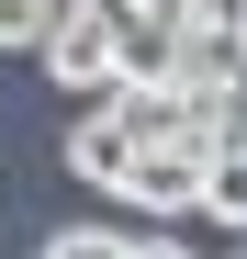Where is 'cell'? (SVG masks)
Returning a JSON list of instances; mask_svg holds the SVG:
<instances>
[{
    "label": "cell",
    "mask_w": 247,
    "mask_h": 259,
    "mask_svg": "<svg viewBox=\"0 0 247 259\" xmlns=\"http://www.w3.org/2000/svg\"><path fill=\"white\" fill-rule=\"evenodd\" d=\"M202 158H214V147H202V124H169V136H135V158H124V203H146L157 214V226H191V214H202Z\"/></svg>",
    "instance_id": "1"
},
{
    "label": "cell",
    "mask_w": 247,
    "mask_h": 259,
    "mask_svg": "<svg viewBox=\"0 0 247 259\" xmlns=\"http://www.w3.org/2000/svg\"><path fill=\"white\" fill-rule=\"evenodd\" d=\"M124 158H135V113H124L112 91H90V113L68 124V181L112 192V181H124Z\"/></svg>",
    "instance_id": "2"
},
{
    "label": "cell",
    "mask_w": 247,
    "mask_h": 259,
    "mask_svg": "<svg viewBox=\"0 0 247 259\" xmlns=\"http://www.w3.org/2000/svg\"><path fill=\"white\" fill-rule=\"evenodd\" d=\"M34 57H45V79H56V91H79V102L112 91V23H101V12H68Z\"/></svg>",
    "instance_id": "3"
},
{
    "label": "cell",
    "mask_w": 247,
    "mask_h": 259,
    "mask_svg": "<svg viewBox=\"0 0 247 259\" xmlns=\"http://www.w3.org/2000/svg\"><path fill=\"white\" fill-rule=\"evenodd\" d=\"M202 214H214V226H236V237H247V136L202 158Z\"/></svg>",
    "instance_id": "4"
},
{
    "label": "cell",
    "mask_w": 247,
    "mask_h": 259,
    "mask_svg": "<svg viewBox=\"0 0 247 259\" xmlns=\"http://www.w3.org/2000/svg\"><path fill=\"white\" fill-rule=\"evenodd\" d=\"M45 259H135V237H124V226H56Z\"/></svg>",
    "instance_id": "5"
},
{
    "label": "cell",
    "mask_w": 247,
    "mask_h": 259,
    "mask_svg": "<svg viewBox=\"0 0 247 259\" xmlns=\"http://www.w3.org/2000/svg\"><path fill=\"white\" fill-rule=\"evenodd\" d=\"M0 46L34 57V46H45V12H34V0H0Z\"/></svg>",
    "instance_id": "6"
},
{
    "label": "cell",
    "mask_w": 247,
    "mask_h": 259,
    "mask_svg": "<svg viewBox=\"0 0 247 259\" xmlns=\"http://www.w3.org/2000/svg\"><path fill=\"white\" fill-rule=\"evenodd\" d=\"M135 259H191V237H135Z\"/></svg>",
    "instance_id": "7"
},
{
    "label": "cell",
    "mask_w": 247,
    "mask_h": 259,
    "mask_svg": "<svg viewBox=\"0 0 247 259\" xmlns=\"http://www.w3.org/2000/svg\"><path fill=\"white\" fill-rule=\"evenodd\" d=\"M236 46H247V0H236Z\"/></svg>",
    "instance_id": "8"
}]
</instances>
